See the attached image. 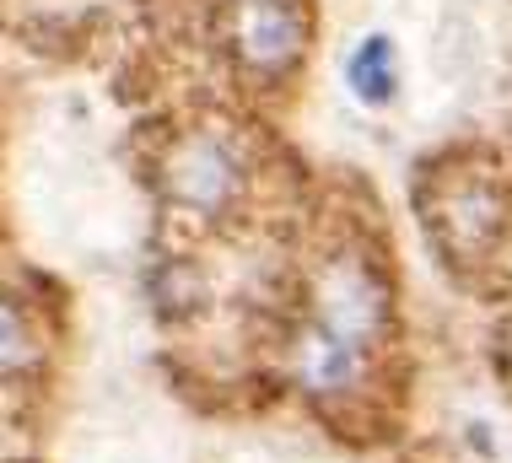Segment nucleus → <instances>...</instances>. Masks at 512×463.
<instances>
[{"instance_id":"nucleus-5","label":"nucleus","mask_w":512,"mask_h":463,"mask_svg":"<svg viewBox=\"0 0 512 463\" xmlns=\"http://www.w3.org/2000/svg\"><path fill=\"white\" fill-rule=\"evenodd\" d=\"M345 87L367 108H389L399 97V49L389 33H367L362 44L345 54Z\"/></svg>"},{"instance_id":"nucleus-2","label":"nucleus","mask_w":512,"mask_h":463,"mask_svg":"<svg viewBox=\"0 0 512 463\" xmlns=\"http://www.w3.org/2000/svg\"><path fill=\"white\" fill-rule=\"evenodd\" d=\"M512 232V200L496 173H453L432 205V237L459 264H486Z\"/></svg>"},{"instance_id":"nucleus-6","label":"nucleus","mask_w":512,"mask_h":463,"mask_svg":"<svg viewBox=\"0 0 512 463\" xmlns=\"http://www.w3.org/2000/svg\"><path fill=\"white\" fill-rule=\"evenodd\" d=\"M44 356H49V345L38 334V318L11 291H0V388L27 383L33 372H44Z\"/></svg>"},{"instance_id":"nucleus-1","label":"nucleus","mask_w":512,"mask_h":463,"mask_svg":"<svg viewBox=\"0 0 512 463\" xmlns=\"http://www.w3.org/2000/svg\"><path fill=\"white\" fill-rule=\"evenodd\" d=\"M302 324L383 361V350L394 340V275L383 270V259L372 248H362L356 237H340L335 248L318 254L308 275Z\"/></svg>"},{"instance_id":"nucleus-4","label":"nucleus","mask_w":512,"mask_h":463,"mask_svg":"<svg viewBox=\"0 0 512 463\" xmlns=\"http://www.w3.org/2000/svg\"><path fill=\"white\" fill-rule=\"evenodd\" d=\"M227 44H232V60L248 76L275 81L308 49V17L297 11V0H238L232 6Z\"/></svg>"},{"instance_id":"nucleus-3","label":"nucleus","mask_w":512,"mask_h":463,"mask_svg":"<svg viewBox=\"0 0 512 463\" xmlns=\"http://www.w3.org/2000/svg\"><path fill=\"white\" fill-rule=\"evenodd\" d=\"M243 194H248V162L232 135L200 130L168 151V200L184 216L221 221L243 205Z\"/></svg>"}]
</instances>
